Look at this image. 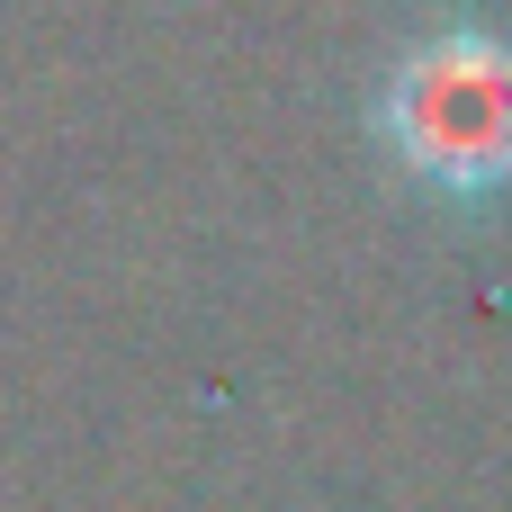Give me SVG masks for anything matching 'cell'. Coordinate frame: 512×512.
Returning <instances> with one entry per match:
<instances>
[{
    "instance_id": "6da1fadb",
    "label": "cell",
    "mask_w": 512,
    "mask_h": 512,
    "mask_svg": "<svg viewBox=\"0 0 512 512\" xmlns=\"http://www.w3.org/2000/svg\"><path fill=\"white\" fill-rule=\"evenodd\" d=\"M378 135L441 198L512 189V45L486 27H441L405 45L378 90Z\"/></svg>"
}]
</instances>
